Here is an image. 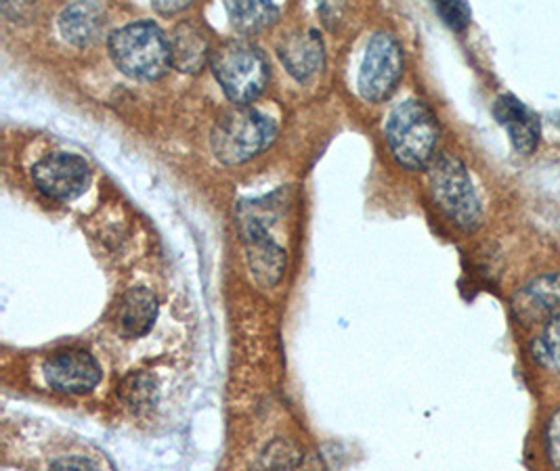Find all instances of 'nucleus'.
I'll list each match as a JSON object with an SVG mask.
<instances>
[{"label": "nucleus", "mask_w": 560, "mask_h": 471, "mask_svg": "<svg viewBox=\"0 0 560 471\" xmlns=\"http://www.w3.org/2000/svg\"><path fill=\"white\" fill-rule=\"evenodd\" d=\"M109 52L118 70L139 80H158L173 68L166 34L153 22H137L109 36Z\"/></svg>", "instance_id": "obj_1"}, {"label": "nucleus", "mask_w": 560, "mask_h": 471, "mask_svg": "<svg viewBox=\"0 0 560 471\" xmlns=\"http://www.w3.org/2000/svg\"><path fill=\"white\" fill-rule=\"evenodd\" d=\"M386 139L393 155L409 170H420L433 162L439 143V125L424 101L399 103L386 122Z\"/></svg>", "instance_id": "obj_2"}, {"label": "nucleus", "mask_w": 560, "mask_h": 471, "mask_svg": "<svg viewBox=\"0 0 560 471\" xmlns=\"http://www.w3.org/2000/svg\"><path fill=\"white\" fill-rule=\"evenodd\" d=\"M212 72L223 93L237 105L258 99L269 84V63L265 55L246 40H228L212 50Z\"/></svg>", "instance_id": "obj_3"}, {"label": "nucleus", "mask_w": 560, "mask_h": 471, "mask_svg": "<svg viewBox=\"0 0 560 471\" xmlns=\"http://www.w3.org/2000/svg\"><path fill=\"white\" fill-rule=\"evenodd\" d=\"M278 134L276 122L258 109L242 107L228 114L212 134V150L223 164H242L267 150Z\"/></svg>", "instance_id": "obj_4"}, {"label": "nucleus", "mask_w": 560, "mask_h": 471, "mask_svg": "<svg viewBox=\"0 0 560 471\" xmlns=\"http://www.w3.org/2000/svg\"><path fill=\"white\" fill-rule=\"evenodd\" d=\"M431 187L436 203L454 223L462 228H475L479 224L481 205L459 160L441 155L431 166Z\"/></svg>", "instance_id": "obj_5"}, {"label": "nucleus", "mask_w": 560, "mask_h": 471, "mask_svg": "<svg viewBox=\"0 0 560 471\" xmlns=\"http://www.w3.org/2000/svg\"><path fill=\"white\" fill-rule=\"evenodd\" d=\"M404 75V49L393 34L378 32L372 36L359 70L357 86L370 103L388 99Z\"/></svg>", "instance_id": "obj_6"}, {"label": "nucleus", "mask_w": 560, "mask_h": 471, "mask_svg": "<svg viewBox=\"0 0 560 471\" xmlns=\"http://www.w3.org/2000/svg\"><path fill=\"white\" fill-rule=\"evenodd\" d=\"M32 178L47 198L70 201L84 193L91 170L74 153H51L32 168Z\"/></svg>", "instance_id": "obj_7"}, {"label": "nucleus", "mask_w": 560, "mask_h": 471, "mask_svg": "<svg viewBox=\"0 0 560 471\" xmlns=\"http://www.w3.org/2000/svg\"><path fill=\"white\" fill-rule=\"evenodd\" d=\"M45 379L55 392L84 395L100 384L102 369L89 352L66 350V352H57L47 361Z\"/></svg>", "instance_id": "obj_8"}, {"label": "nucleus", "mask_w": 560, "mask_h": 471, "mask_svg": "<svg viewBox=\"0 0 560 471\" xmlns=\"http://www.w3.org/2000/svg\"><path fill=\"white\" fill-rule=\"evenodd\" d=\"M280 57L290 74L306 80L324 66V43L315 30L299 32L281 43Z\"/></svg>", "instance_id": "obj_9"}, {"label": "nucleus", "mask_w": 560, "mask_h": 471, "mask_svg": "<svg viewBox=\"0 0 560 471\" xmlns=\"http://www.w3.org/2000/svg\"><path fill=\"white\" fill-rule=\"evenodd\" d=\"M246 244H248V264L250 273L255 274L256 283L262 287L276 285L285 269V254L280 246H276L267 233L250 224V231L246 233Z\"/></svg>", "instance_id": "obj_10"}, {"label": "nucleus", "mask_w": 560, "mask_h": 471, "mask_svg": "<svg viewBox=\"0 0 560 471\" xmlns=\"http://www.w3.org/2000/svg\"><path fill=\"white\" fill-rule=\"evenodd\" d=\"M498 122L509 130L510 141L521 153H532L539 141V125L534 114L512 95L495 103L493 109Z\"/></svg>", "instance_id": "obj_11"}, {"label": "nucleus", "mask_w": 560, "mask_h": 471, "mask_svg": "<svg viewBox=\"0 0 560 471\" xmlns=\"http://www.w3.org/2000/svg\"><path fill=\"white\" fill-rule=\"evenodd\" d=\"M158 317V299L150 290L135 287L118 304L116 322L127 338H141L152 329Z\"/></svg>", "instance_id": "obj_12"}, {"label": "nucleus", "mask_w": 560, "mask_h": 471, "mask_svg": "<svg viewBox=\"0 0 560 471\" xmlns=\"http://www.w3.org/2000/svg\"><path fill=\"white\" fill-rule=\"evenodd\" d=\"M171 50H173V66L187 74H196L198 70H202V66L212 57L205 30L191 22L180 24L175 30L171 38Z\"/></svg>", "instance_id": "obj_13"}, {"label": "nucleus", "mask_w": 560, "mask_h": 471, "mask_svg": "<svg viewBox=\"0 0 560 471\" xmlns=\"http://www.w3.org/2000/svg\"><path fill=\"white\" fill-rule=\"evenodd\" d=\"M105 11L95 2H78L63 11L61 15V32L66 40H70L77 47H91L105 25Z\"/></svg>", "instance_id": "obj_14"}, {"label": "nucleus", "mask_w": 560, "mask_h": 471, "mask_svg": "<svg viewBox=\"0 0 560 471\" xmlns=\"http://www.w3.org/2000/svg\"><path fill=\"white\" fill-rule=\"evenodd\" d=\"M560 306V276H546L529 285L516 302L514 310L523 322H535L552 315Z\"/></svg>", "instance_id": "obj_15"}, {"label": "nucleus", "mask_w": 560, "mask_h": 471, "mask_svg": "<svg viewBox=\"0 0 560 471\" xmlns=\"http://www.w3.org/2000/svg\"><path fill=\"white\" fill-rule=\"evenodd\" d=\"M228 13L242 32H258L278 20L280 7L271 2H228Z\"/></svg>", "instance_id": "obj_16"}, {"label": "nucleus", "mask_w": 560, "mask_h": 471, "mask_svg": "<svg viewBox=\"0 0 560 471\" xmlns=\"http://www.w3.org/2000/svg\"><path fill=\"white\" fill-rule=\"evenodd\" d=\"M532 354L537 365L560 373V313L546 322L541 335L532 346Z\"/></svg>", "instance_id": "obj_17"}, {"label": "nucleus", "mask_w": 560, "mask_h": 471, "mask_svg": "<svg viewBox=\"0 0 560 471\" xmlns=\"http://www.w3.org/2000/svg\"><path fill=\"white\" fill-rule=\"evenodd\" d=\"M122 397L127 400L128 407L132 411H143V409H152L158 400V388L150 375L139 373V375H130L125 386H122Z\"/></svg>", "instance_id": "obj_18"}, {"label": "nucleus", "mask_w": 560, "mask_h": 471, "mask_svg": "<svg viewBox=\"0 0 560 471\" xmlns=\"http://www.w3.org/2000/svg\"><path fill=\"white\" fill-rule=\"evenodd\" d=\"M436 11L454 30H464L470 22V7L466 2H439Z\"/></svg>", "instance_id": "obj_19"}, {"label": "nucleus", "mask_w": 560, "mask_h": 471, "mask_svg": "<svg viewBox=\"0 0 560 471\" xmlns=\"http://www.w3.org/2000/svg\"><path fill=\"white\" fill-rule=\"evenodd\" d=\"M548 450H550L555 466L560 470V411L548 425Z\"/></svg>", "instance_id": "obj_20"}, {"label": "nucleus", "mask_w": 560, "mask_h": 471, "mask_svg": "<svg viewBox=\"0 0 560 471\" xmlns=\"http://www.w3.org/2000/svg\"><path fill=\"white\" fill-rule=\"evenodd\" d=\"M51 471H97L93 463H89L86 459L80 457H70V459H61L52 466Z\"/></svg>", "instance_id": "obj_21"}, {"label": "nucleus", "mask_w": 560, "mask_h": 471, "mask_svg": "<svg viewBox=\"0 0 560 471\" xmlns=\"http://www.w3.org/2000/svg\"><path fill=\"white\" fill-rule=\"evenodd\" d=\"M158 11H162V13H175V11H180V9H187L189 4L187 2H177V4H162V2H155L153 4Z\"/></svg>", "instance_id": "obj_22"}]
</instances>
